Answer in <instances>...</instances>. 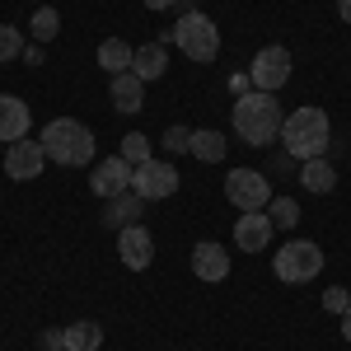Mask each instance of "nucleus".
Wrapping results in <instances>:
<instances>
[{
	"mask_svg": "<svg viewBox=\"0 0 351 351\" xmlns=\"http://www.w3.org/2000/svg\"><path fill=\"white\" fill-rule=\"evenodd\" d=\"M300 188L314 192V197H324V192L337 188V169L328 164V155H324V160H304V164H300Z\"/></svg>",
	"mask_w": 351,
	"mask_h": 351,
	"instance_id": "obj_17",
	"label": "nucleus"
},
{
	"mask_svg": "<svg viewBox=\"0 0 351 351\" xmlns=\"http://www.w3.org/2000/svg\"><path fill=\"white\" fill-rule=\"evenodd\" d=\"M324 309H332V314H347V309H351V291H347V286H332V291H324Z\"/></svg>",
	"mask_w": 351,
	"mask_h": 351,
	"instance_id": "obj_27",
	"label": "nucleus"
},
{
	"mask_svg": "<svg viewBox=\"0 0 351 351\" xmlns=\"http://www.w3.org/2000/svg\"><path fill=\"white\" fill-rule=\"evenodd\" d=\"M281 122H286V112L276 104V94L253 89V94L234 99V132H239L243 145H271L281 136Z\"/></svg>",
	"mask_w": 351,
	"mask_h": 351,
	"instance_id": "obj_2",
	"label": "nucleus"
},
{
	"mask_svg": "<svg viewBox=\"0 0 351 351\" xmlns=\"http://www.w3.org/2000/svg\"><path fill=\"white\" fill-rule=\"evenodd\" d=\"M108 94H112V108H117V112H141V108H145V80L132 75V71L112 75Z\"/></svg>",
	"mask_w": 351,
	"mask_h": 351,
	"instance_id": "obj_15",
	"label": "nucleus"
},
{
	"mask_svg": "<svg viewBox=\"0 0 351 351\" xmlns=\"http://www.w3.org/2000/svg\"><path fill=\"white\" fill-rule=\"evenodd\" d=\"M160 43H178L188 61H202V66H206V61H216V56H220V28H216V19H206L202 10H188V14L169 28Z\"/></svg>",
	"mask_w": 351,
	"mask_h": 351,
	"instance_id": "obj_4",
	"label": "nucleus"
},
{
	"mask_svg": "<svg viewBox=\"0 0 351 351\" xmlns=\"http://www.w3.org/2000/svg\"><path fill=\"white\" fill-rule=\"evenodd\" d=\"M164 150H169V155L192 150V132H188V127H169V132H164Z\"/></svg>",
	"mask_w": 351,
	"mask_h": 351,
	"instance_id": "obj_26",
	"label": "nucleus"
},
{
	"mask_svg": "<svg viewBox=\"0 0 351 351\" xmlns=\"http://www.w3.org/2000/svg\"><path fill=\"white\" fill-rule=\"evenodd\" d=\"M43 164H47V150H43V141H14L10 150H5V173L14 178V183H28V178H38L43 173Z\"/></svg>",
	"mask_w": 351,
	"mask_h": 351,
	"instance_id": "obj_10",
	"label": "nucleus"
},
{
	"mask_svg": "<svg viewBox=\"0 0 351 351\" xmlns=\"http://www.w3.org/2000/svg\"><path fill=\"white\" fill-rule=\"evenodd\" d=\"M117 258H122L127 271H145L150 263H155V239H150V230H145V225L117 230Z\"/></svg>",
	"mask_w": 351,
	"mask_h": 351,
	"instance_id": "obj_9",
	"label": "nucleus"
},
{
	"mask_svg": "<svg viewBox=\"0 0 351 351\" xmlns=\"http://www.w3.org/2000/svg\"><path fill=\"white\" fill-rule=\"evenodd\" d=\"M225 150H230V141H225L220 132H192V155H197L202 164H220Z\"/></svg>",
	"mask_w": 351,
	"mask_h": 351,
	"instance_id": "obj_20",
	"label": "nucleus"
},
{
	"mask_svg": "<svg viewBox=\"0 0 351 351\" xmlns=\"http://www.w3.org/2000/svg\"><path fill=\"white\" fill-rule=\"evenodd\" d=\"M141 216H145V197H136V192L108 197V206H104V225H108V230H127V225H141Z\"/></svg>",
	"mask_w": 351,
	"mask_h": 351,
	"instance_id": "obj_16",
	"label": "nucleus"
},
{
	"mask_svg": "<svg viewBox=\"0 0 351 351\" xmlns=\"http://www.w3.org/2000/svg\"><path fill=\"white\" fill-rule=\"evenodd\" d=\"M225 197L239 211H267L271 183H267V173H258V169H230L225 173Z\"/></svg>",
	"mask_w": 351,
	"mask_h": 351,
	"instance_id": "obj_6",
	"label": "nucleus"
},
{
	"mask_svg": "<svg viewBox=\"0 0 351 351\" xmlns=\"http://www.w3.org/2000/svg\"><path fill=\"white\" fill-rule=\"evenodd\" d=\"M117 155L132 164V169H136V164H145V160H155V155H150V136H141V132L122 136V150H117Z\"/></svg>",
	"mask_w": 351,
	"mask_h": 351,
	"instance_id": "obj_24",
	"label": "nucleus"
},
{
	"mask_svg": "<svg viewBox=\"0 0 351 351\" xmlns=\"http://www.w3.org/2000/svg\"><path fill=\"white\" fill-rule=\"evenodd\" d=\"M38 347H43V351H66V328H61V332H52V328H47V332L38 337Z\"/></svg>",
	"mask_w": 351,
	"mask_h": 351,
	"instance_id": "obj_28",
	"label": "nucleus"
},
{
	"mask_svg": "<svg viewBox=\"0 0 351 351\" xmlns=\"http://www.w3.org/2000/svg\"><path fill=\"white\" fill-rule=\"evenodd\" d=\"M94 132L75 122V117H52L47 127H43V150H47V160L52 164H66V169H80V164L94 160Z\"/></svg>",
	"mask_w": 351,
	"mask_h": 351,
	"instance_id": "obj_3",
	"label": "nucleus"
},
{
	"mask_svg": "<svg viewBox=\"0 0 351 351\" xmlns=\"http://www.w3.org/2000/svg\"><path fill=\"white\" fill-rule=\"evenodd\" d=\"M267 216H271V225H281V230H295L300 225V202L295 197H271Z\"/></svg>",
	"mask_w": 351,
	"mask_h": 351,
	"instance_id": "obj_23",
	"label": "nucleus"
},
{
	"mask_svg": "<svg viewBox=\"0 0 351 351\" xmlns=\"http://www.w3.org/2000/svg\"><path fill=\"white\" fill-rule=\"evenodd\" d=\"M324 271V248L314 239H291L276 248V281H286V286H304V281H314Z\"/></svg>",
	"mask_w": 351,
	"mask_h": 351,
	"instance_id": "obj_5",
	"label": "nucleus"
},
{
	"mask_svg": "<svg viewBox=\"0 0 351 351\" xmlns=\"http://www.w3.org/2000/svg\"><path fill=\"white\" fill-rule=\"evenodd\" d=\"M164 71H169V52H164V43H145V47H136L132 56V75H141V80H160Z\"/></svg>",
	"mask_w": 351,
	"mask_h": 351,
	"instance_id": "obj_18",
	"label": "nucleus"
},
{
	"mask_svg": "<svg viewBox=\"0 0 351 351\" xmlns=\"http://www.w3.org/2000/svg\"><path fill=\"white\" fill-rule=\"evenodd\" d=\"M337 14H342V19L351 24V0H337Z\"/></svg>",
	"mask_w": 351,
	"mask_h": 351,
	"instance_id": "obj_30",
	"label": "nucleus"
},
{
	"mask_svg": "<svg viewBox=\"0 0 351 351\" xmlns=\"http://www.w3.org/2000/svg\"><path fill=\"white\" fill-rule=\"evenodd\" d=\"M342 337H347V342H351V309H347V314H342Z\"/></svg>",
	"mask_w": 351,
	"mask_h": 351,
	"instance_id": "obj_31",
	"label": "nucleus"
},
{
	"mask_svg": "<svg viewBox=\"0 0 351 351\" xmlns=\"http://www.w3.org/2000/svg\"><path fill=\"white\" fill-rule=\"evenodd\" d=\"M271 216L267 211H239V220H234V243H239V253H263L271 243Z\"/></svg>",
	"mask_w": 351,
	"mask_h": 351,
	"instance_id": "obj_12",
	"label": "nucleus"
},
{
	"mask_svg": "<svg viewBox=\"0 0 351 351\" xmlns=\"http://www.w3.org/2000/svg\"><path fill=\"white\" fill-rule=\"evenodd\" d=\"M169 5H178V0H145V10H169Z\"/></svg>",
	"mask_w": 351,
	"mask_h": 351,
	"instance_id": "obj_29",
	"label": "nucleus"
},
{
	"mask_svg": "<svg viewBox=\"0 0 351 351\" xmlns=\"http://www.w3.org/2000/svg\"><path fill=\"white\" fill-rule=\"evenodd\" d=\"M248 80H253V89H263V94H276L281 84L291 80V52L286 47H263V52L253 56Z\"/></svg>",
	"mask_w": 351,
	"mask_h": 351,
	"instance_id": "obj_8",
	"label": "nucleus"
},
{
	"mask_svg": "<svg viewBox=\"0 0 351 351\" xmlns=\"http://www.w3.org/2000/svg\"><path fill=\"white\" fill-rule=\"evenodd\" d=\"M28 127H33V112H28L24 99H14V94H0V141H24Z\"/></svg>",
	"mask_w": 351,
	"mask_h": 351,
	"instance_id": "obj_13",
	"label": "nucleus"
},
{
	"mask_svg": "<svg viewBox=\"0 0 351 351\" xmlns=\"http://www.w3.org/2000/svg\"><path fill=\"white\" fill-rule=\"evenodd\" d=\"M89 188L99 192L104 202H108V197H122V192H132V164L122 160V155L99 160V164H94V173H89Z\"/></svg>",
	"mask_w": 351,
	"mask_h": 351,
	"instance_id": "obj_11",
	"label": "nucleus"
},
{
	"mask_svg": "<svg viewBox=\"0 0 351 351\" xmlns=\"http://www.w3.org/2000/svg\"><path fill=\"white\" fill-rule=\"evenodd\" d=\"M24 33L14 24H0V61H14V56H24Z\"/></svg>",
	"mask_w": 351,
	"mask_h": 351,
	"instance_id": "obj_25",
	"label": "nucleus"
},
{
	"mask_svg": "<svg viewBox=\"0 0 351 351\" xmlns=\"http://www.w3.org/2000/svg\"><path fill=\"white\" fill-rule=\"evenodd\" d=\"M281 145H286V155H295L300 164L324 160L328 145H332V122H328V112L314 108V104L286 112V122H281Z\"/></svg>",
	"mask_w": 351,
	"mask_h": 351,
	"instance_id": "obj_1",
	"label": "nucleus"
},
{
	"mask_svg": "<svg viewBox=\"0 0 351 351\" xmlns=\"http://www.w3.org/2000/svg\"><path fill=\"white\" fill-rule=\"evenodd\" d=\"M132 56H136V47H132V43H122V38H104V43H99V66H104L108 75L132 71Z\"/></svg>",
	"mask_w": 351,
	"mask_h": 351,
	"instance_id": "obj_19",
	"label": "nucleus"
},
{
	"mask_svg": "<svg viewBox=\"0 0 351 351\" xmlns=\"http://www.w3.org/2000/svg\"><path fill=\"white\" fill-rule=\"evenodd\" d=\"M28 33H33V43H52L56 33H61V14H56L52 5L33 10V19H28Z\"/></svg>",
	"mask_w": 351,
	"mask_h": 351,
	"instance_id": "obj_22",
	"label": "nucleus"
},
{
	"mask_svg": "<svg viewBox=\"0 0 351 351\" xmlns=\"http://www.w3.org/2000/svg\"><path fill=\"white\" fill-rule=\"evenodd\" d=\"M132 192L136 197H145V202H164V197H173L178 192V169L164 160H145L132 169Z\"/></svg>",
	"mask_w": 351,
	"mask_h": 351,
	"instance_id": "obj_7",
	"label": "nucleus"
},
{
	"mask_svg": "<svg viewBox=\"0 0 351 351\" xmlns=\"http://www.w3.org/2000/svg\"><path fill=\"white\" fill-rule=\"evenodd\" d=\"M104 347V328L99 324H71L66 328V351H99Z\"/></svg>",
	"mask_w": 351,
	"mask_h": 351,
	"instance_id": "obj_21",
	"label": "nucleus"
},
{
	"mask_svg": "<svg viewBox=\"0 0 351 351\" xmlns=\"http://www.w3.org/2000/svg\"><path fill=\"white\" fill-rule=\"evenodd\" d=\"M192 271H197L202 281H225V276H230V253L211 239L197 243V248H192Z\"/></svg>",
	"mask_w": 351,
	"mask_h": 351,
	"instance_id": "obj_14",
	"label": "nucleus"
}]
</instances>
